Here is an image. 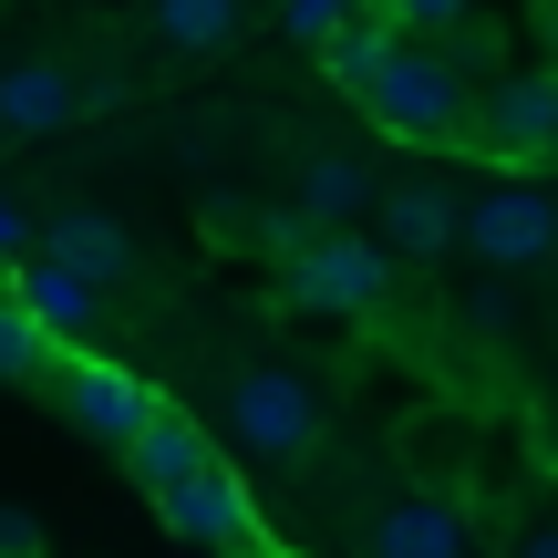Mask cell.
<instances>
[{
    "mask_svg": "<svg viewBox=\"0 0 558 558\" xmlns=\"http://www.w3.org/2000/svg\"><path fill=\"white\" fill-rule=\"evenodd\" d=\"M290 32H300V41H331V32H352V0H290Z\"/></svg>",
    "mask_w": 558,
    "mask_h": 558,
    "instance_id": "d6986e66",
    "label": "cell"
},
{
    "mask_svg": "<svg viewBox=\"0 0 558 558\" xmlns=\"http://www.w3.org/2000/svg\"><path fill=\"white\" fill-rule=\"evenodd\" d=\"M383 290H393V248L362 239V228H311V239L290 248V300L300 311L362 320V311H383Z\"/></svg>",
    "mask_w": 558,
    "mask_h": 558,
    "instance_id": "7a4b0ae2",
    "label": "cell"
},
{
    "mask_svg": "<svg viewBox=\"0 0 558 558\" xmlns=\"http://www.w3.org/2000/svg\"><path fill=\"white\" fill-rule=\"evenodd\" d=\"M0 248H21V218H11V207H0Z\"/></svg>",
    "mask_w": 558,
    "mask_h": 558,
    "instance_id": "7402d4cb",
    "label": "cell"
},
{
    "mask_svg": "<svg viewBox=\"0 0 558 558\" xmlns=\"http://www.w3.org/2000/svg\"><path fill=\"white\" fill-rule=\"evenodd\" d=\"M41 248H52L62 269H83L94 290H104V279H124V269H135V239H124L114 218H94V207H62V218L41 228Z\"/></svg>",
    "mask_w": 558,
    "mask_h": 558,
    "instance_id": "7c38bea8",
    "label": "cell"
},
{
    "mask_svg": "<svg viewBox=\"0 0 558 558\" xmlns=\"http://www.w3.org/2000/svg\"><path fill=\"white\" fill-rule=\"evenodd\" d=\"M373 11H383V21H393V32H403V41H445V32H456V21H465V11H476V0H373Z\"/></svg>",
    "mask_w": 558,
    "mask_h": 558,
    "instance_id": "ac0fdd59",
    "label": "cell"
},
{
    "mask_svg": "<svg viewBox=\"0 0 558 558\" xmlns=\"http://www.w3.org/2000/svg\"><path fill=\"white\" fill-rule=\"evenodd\" d=\"M0 558H41V527L32 518H0Z\"/></svg>",
    "mask_w": 558,
    "mask_h": 558,
    "instance_id": "ffe728a7",
    "label": "cell"
},
{
    "mask_svg": "<svg viewBox=\"0 0 558 558\" xmlns=\"http://www.w3.org/2000/svg\"><path fill=\"white\" fill-rule=\"evenodd\" d=\"M73 114H83V83L62 73V62H11V73H0V124H11V135H62Z\"/></svg>",
    "mask_w": 558,
    "mask_h": 558,
    "instance_id": "30bf717a",
    "label": "cell"
},
{
    "mask_svg": "<svg viewBox=\"0 0 558 558\" xmlns=\"http://www.w3.org/2000/svg\"><path fill=\"white\" fill-rule=\"evenodd\" d=\"M456 248H476L486 269H538V259H558V197L548 186H486L465 207Z\"/></svg>",
    "mask_w": 558,
    "mask_h": 558,
    "instance_id": "277c9868",
    "label": "cell"
},
{
    "mask_svg": "<svg viewBox=\"0 0 558 558\" xmlns=\"http://www.w3.org/2000/svg\"><path fill=\"white\" fill-rule=\"evenodd\" d=\"M228 435H239L259 465H300L320 445V393L300 373H279V362H259V373L228 383Z\"/></svg>",
    "mask_w": 558,
    "mask_h": 558,
    "instance_id": "3957f363",
    "label": "cell"
},
{
    "mask_svg": "<svg viewBox=\"0 0 558 558\" xmlns=\"http://www.w3.org/2000/svg\"><path fill=\"white\" fill-rule=\"evenodd\" d=\"M52 383H62V414H73L94 445H135L145 424H156V393H145L124 362H104V352H73Z\"/></svg>",
    "mask_w": 558,
    "mask_h": 558,
    "instance_id": "5b68a950",
    "label": "cell"
},
{
    "mask_svg": "<svg viewBox=\"0 0 558 558\" xmlns=\"http://www.w3.org/2000/svg\"><path fill=\"white\" fill-rule=\"evenodd\" d=\"M21 300H32V320H41V331H83V320H94V279H83V269H62L52 248L21 269Z\"/></svg>",
    "mask_w": 558,
    "mask_h": 558,
    "instance_id": "5bb4252c",
    "label": "cell"
},
{
    "mask_svg": "<svg viewBox=\"0 0 558 558\" xmlns=\"http://www.w3.org/2000/svg\"><path fill=\"white\" fill-rule=\"evenodd\" d=\"M476 145L507 156V166L558 156V73H507L497 94H486V114H476Z\"/></svg>",
    "mask_w": 558,
    "mask_h": 558,
    "instance_id": "8992f818",
    "label": "cell"
},
{
    "mask_svg": "<svg viewBox=\"0 0 558 558\" xmlns=\"http://www.w3.org/2000/svg\"><path fill=\"white\" fill-rule=\"evenodd\" d=\"M239 558H300V548H269V538H259V548H239Z\"/></svg>",
    "mask_w": 558,
    "mask_h": 558,
    "instance_id": "603a6c76",
    "label": "cell"
},
{
    "mask_svg": "<svg viewBox=\"0 0 558 558\" xmlns=\"http://www.w3.org/2000/svg\"><path fill=\"white\" fill-rule=\"evenodd\" d=\"M32 373H52V331L32 320L21 290H0V383H32Z\"/></svg>",
    "mask_w": 558,
    "mask_h": 558,
    "instance_id": "9a60e30c",
    "label": "cell"
},
{
    "mask_svg": "<svg viewBox=\"0 0 558 558\" xmlns=\"http://www.w3.org/2000/svg\"><path fill=\"white\" fill-rule=\"evenodd\" d=\"M518 558H558V527H527V538H518Z\"/></svg>",
    "mask_w": 558,
    "mask_h": 558,
    "instance_id": "44dd1931",
    "label": "cell"
},
{
    "mask_svg": "<svg viewBox=\"0 0 558 558\" xmlns=\"http://www.w3.org/2000/svg\"><path fill=\"white\" fill-rule=\"evenodd\" d=\"M124 465H135V486H145V497H177V486H197L207 465H218V445H207V424H197V414L156 403V424L124 445Z\"/></svg>",
    "mask_w": 558,
    "mask_h": 558,
    "instance_id": "ba28073f",
    "label": "cell"
},
{
    "mask_svg": "<svg viewBox=\"0 0 558 558\" xmlns=\"http://www.w3.org/2000/svg\"><path fill=\"white\" fill-rule=\"evenodd\" d=\"M156 32L177 41V52H218V41L239 32V0H156Z\"/></svg>",
    "mask_w": 558,
    "mask_h": 558,
    "instance_id": "2e32d148",
    "label": "cell"
},
{
    "mask_svg": "<svg viewBox=\"0 0 558 558\" xmlns=\"http://www.w3.org/2000/svg\"><path fill=\"white\" fill-rule=\"evenodd\" d=\"M393 41H403V32H393L383 11H373V21H352V32H331V41H320V52H331V83H352V94H362V83L383 73V52H393Z\"/></svg>",
    "mask_w": 558,
    "mask_h": 558,
    "instance_id": "e0dca14e",
    "label": "cell"
},
{
    "mask_svg": "<svg viewBox=\"0 0 558 558\" xmlns=\"http://www.w3.org/2000/svg\"><path fill=\"white\" fill-rule=\"evenodd\" d=\"M476 83L456 73V52L445 41H393L383 52V73L362 83V114L383 124V135H403V145H456L465 124H476Z\"/></svg>",
    "mask_w": 558,
    "mask_h": 558,
    "instance_id": "6da1fadb",
    "label": "cell"
},
{
    "mask_svg": "<svg viewBox=\"0 0 558 558\" xmlns=\"http://www.w3.org/2000/svg\"><path fill=\"white\" fill-rule=\"evenodd\" d=\"M156 507H166V527H177L186 548H207V558L259 548V507H248V486L228 476V465H207L197 486H177V497H156Z\"/></svg>",
    "mask_w": 558,
    "mask_h": 558,
    "instance_id": "52a82bcc",
    "label": "cell"
},
{
    "mask_svg": "<svg viewBox=\"0 0 558 558\" xmlns=\"http://www.w3.org/2000/svg\"><path fill=\"white\" fill-rule=\"evenodd\" d=\"M362 207H373V177H362L352 156H311L300 166V218L311 228H352Z\"/></svg>",
    "mask_w": 558,
    "mask_h": 558,
    "instance_id": "4fadbf2b",
    "label": "cell"
},
{
    "mask_svg": "<svg viewBox=\"0 0 558 558\" xmlns=\"http://www.w3.org/2000/svg\"><path fill=\"white\" fill-rule=\"evenodd\" d=\"M465 548H476V527L445 497H393L373 518V538H362V558H465Z\"/></svg>",
    "mask_w": 558,
    "mask_h": 558,
    "instance_id": "9c48e42d",
    "label": "cell"
},
{
    "mask_svg": "<svg viewBox=\"0 0 558 558\" xmlns=\"http://www.w3.org/2000/svg\"><path fill=\"white\" fill-rule=\"evenodd\" d=\"M465 228V207L445 197V186H393L383 197V248H403V259H445Z\"/></svg>",
    "mask_w": 558,
    "mask_h": 558,
    "instance_id": "8fae6325",
    "label": "cell"
}]
</instances>
